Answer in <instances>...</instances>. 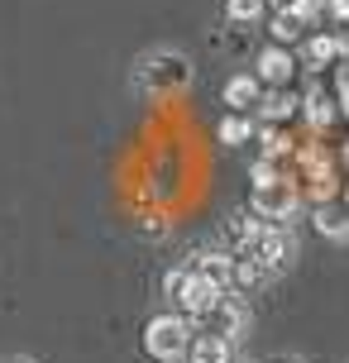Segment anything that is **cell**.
Listing matches in <instances>:
<instances>
[{
    "label": "cell",
    "instance_id": "6da1fadb",
    "mask_svg": "<svg viewBox=\"0 0 349 363\" xmlns=\"http://www.w3.org/2000/svg\"><path fill=\"white\" fill-rule=\"evenodd\" d=\"M187 77H192V67H187V57L172 53V48H163V53H148L144 62H139V86H144V91H158V96H167V91H182Z\"/></svg>",
    "mask_w": 349,
    "mask_h": 363
},
{
    "label": "cell",
    "instance_id": "7a4b0ae2",
    "mask_svg": "<svg viewBox=\"0 0 349 363\" xmlns=\"http://www.w3.org/2000/svg\"><path fill=\"white\" fill-rule=\"evenodd\" d=\"M187 345H192V325H187L182 315H153L148 320L144 349L153 359H177V354H187Z\"/></svg>",
    "mask_w": 349,
    "mask_h": 363
},
{
    "label": "cell",
    "instance_id": "3957f363",
    "mask_svg": "<svg viewBox=\"0 0 349 363\" xmlns=\"http://www.w3.org/2000/svg\"><path fill=\"white\" fill-rule=\"evenodd\" d=\"M177 306L187 311V315H211L216 311V301H221V287L211 282V277H201L196 268H182V282H177Z\"/></svg>",
    "mask_w": 349,
    "mask_h": 363
},
{
    "label": "cell",
    "instance_id": "277c9868",
    "mask_svg": "<svg viewBox=\"0 0 349 363\" xmlns=\"http://www.w3.org/2000/svg\"><path fill=\"white\" fill-rule=\"evenodd\" d=\"M292 206H297V191L287 182H263V186H254V211L263 220H287Z\"/></svg>",
    "mask_w": 349,
    "mask_h": 363
},
{
    "label": "cell",
    "instance_id": "5b68a950",
    "mask_svg": "<svg viewBox=\"0 0 349 363\" xmlns=\"http://www.w3.org/2000/svg\"><path fill=\"white\" fill-rule=\"evenodd\" d=\"M254 258H258V263H263L268 272L282 268V263L292 258V239H287V230H258V239H254Z\"/></svg>",
    "mask_w": 349,
    "mask_h": 363
},
{
    "label": "cell",
    "instance_id": "8992f818",
    "mask_svg": "<svg viewBox=\"0 0 349 363\" xmlns=\"http://www.w3.org/2000/svg\"><path fill=\"white\" fill-rule=\"evenodd\" d=\"M187 363H230V340L225 335H201L196 345H187Z\"/></svg>",
    "mask_w": 349,
    "mask_h": 363
},
{
    "label": "cell",
    "instance_id": "52a82bcc",
    "mask_svg": "<svg viewBox=\"0 0 349 363\" xmlns=\"http://www.w3.org/2000/svg\"><path fill=\"white\" fill-rule=\"evenodd\" d=\"M258 77L273 82V86H282V82L292 77V57L282 53V48H263V53H258Z\"/></svg>",
    "mask_w": 349,
    "mask_h": 363
},
{
    "label": "cell",
    "instance_id": "ba28073f",
    "mask_svg": "<svg viewBox=\"0 0 349 363\" xmlns=\"http://www.w3.org/2000/svg\"><path fill=\"white\" fill-rule=\"evenodd\" d=\"M196 272H201V277H211V282L225 291L230 282H235V258H225V254H206L201 263H196Z\"/></svg>",
    "mask_w": 349,
    "mask_h": 363
},
{
    "label": "cell",
    "instance_id": "9c48e42d",
    "mask_svg": "<svg viewBox=\"0 0 349 363\" xmlns=\"http://www.w3.org/2000/svg\"><path fill=\"white\" fill-rule=\"evenodd\" d=\"M225 101H230V106H254L258 101V82L254 77H230V82H225Z\"/></svg>",
    "mask_w": 349,
    "mask_h": 363
},
{
    "label": "cell",
    "instance_id": "30bf717a",
    "mask_svg": "<svg viewBox=\"0 0 349 363\" xmlns=\"http://www.w3.org/2000/svg\"><path fill=\"white\" fill-rule=\"evenodd\" d=\"M211 315H221V335H239V330H244V306H239V301H216V311H211Z\"/></svg>",
    "mask_w": 349,
    "mask_h": 363
},
{
    "label": "cell",
    "instance_id": "8fae6325",
    "mask_svg": "<svg viewBox=\"0 0 349 363\" xmlns=\"http://www.w3.org/2000/svg\"><path fill=\"white\" fill-rule=\"evenodd\" d=\"M340 53V38H331V34H321V38H311V48H306V57H311L316 67H326L331 57Z\"/></svg>",
    "mask_w": 349,
    "mask_h": 363
},
{
    "label": "cell",
    "instance_id": "7c38bea8",
    "mask_svg": "<svg viewBox=\"0 0 349 363\" xmlns=\"http://www.w3.org/2000/svg\"><path fill=\"white\" fill-rule=\"evenodd\" d=\"M297 34H301V19H297L292 10H282V15H273V38H277V43H292Z\"/></svg>",
    "mask_w": 349,
    "mask_h": 363
},
{
    "label": "cell",
    "instance_id": "4fadbf2b",
    "mask_svg": "<svg viewBox=\"0 0 349 363\" xmlns=\"http://www.w3.org/2000/svg\"><path fill=\"white\" fill-rule=\"evenodd\" d=\"M249 134H254L249 120H221V144H244Z\"/></svg>",
    "mask_w": 349,
    "mask_h": 363
},
{
    "label": "cell",
    "instance_id": "5bb4252c",
    "mask_svg": "<svg viewBox=\"0 0 349 363\" xmlns=\"http://www.w3.org/2000/svg\"><path fill=\"white\" fill-rule=\"evenodd\" d=\"M263 263H258V258H244V263H235V282H244V287H258V282H263Z\"/></svg>",
    "mask_w": 349,
    "mask_h": 363
},
{
    "label": "cell",
    "instance_id": "9a60e30c",
    "mask_svg": "<svg viewBox=\"0 0 349 363\" xmlns=\"http://www.w3.org/2000/svg\"><path fill=\"white\" fill-rule=\"evenodd\" d=\"M258 15H263V0H230V19L239 24H254Z\"/></svg>",
    "mask_w": 349,
    "mask_h": 363
},
{
    "label": "cell",
    "instance_id": "2e32d148",
    "mask_svg": "<svg viewBox=\"0 0 349 363\" xmlns=\"http://www.w3.org/2000/svg\"><path fill=\"white\" fill-rule=\"evenodd\" d=\"M316 225H321V235H331V239L349 235V220H345V216H335V211H321V216H316Z\"/></svg>",
    "mask_w": 349,
    "mask_h": 363
},
{
    "label": "cell",
    "instance_id": "e0dca14e",
    "mask_svg": "<svg viewBox=\"0 0 349 363\" xmlns=\"http://www.w3.org/2000/svg\"><path fill=\"white\" fill-rule=\"evenodd\" d=\"M230 239H235L239 249H254V239H258V225H254V220H235V225H230Z\"/></svg>",
    "mask_w": 349,
    "mask_h": 363
},
{
    "label": "cell",
    "instance_id": "ac0fdd59",
    "mask_svg": "<svg viewBox=\"0 0 349 363\" xmlns=\"http://www.w3.org/2000/svg\"><path fill=\"white\" fill-rule=\"evenodd\" d=\"M258 110H263L268 120H282V115H292V96H282V91H277V96H268Z\"/></svg>",
    "mask_w": 349,
    "mask_h": 363
},
{
    "label": "cell",
    "instance_id": "d6986e66",
    "mask_svg": "<svg viewBox=\"0 0 349 363\" xmlns=\"http://www.w3.org/2000/svg\"><path fill=\"white\" fill-rule=\"evenodd\" d=\"M306 120H311V125H326V120H331V110H326V101H321V96H311V106H306Z\"/></svg>",
    "mask_w": 349,
    "mask_h": 363
},
{
    "label": "cell",
    "instance_id": "ffe728a7",
    "mask_svg": "<svg viewBox=\"0 0 349 363\" xmlns=\"http://www.w3.org/2000/svg\"><path fill=\"white\" fill-rule=\"evenodd\" d=\"M287 10H292V15L301 19V24H306V19L316 15V0H292V5H287Z\"/></svg>",
    "mask_w": 349,
    "mask_h": 363
},
{
    "label": "cell",
    "instance_id": "44dd1931",
    "mask_svg": "<svg viewBox=\"0 0 349 363\" xmlns=\"http://www.w3.org/2000/svg\"><path fill=\"white\" fill-rule=\"evenodd\" d=\"M254 182H258V186H263V182H277L273 177V163H254Z\"/></svg>",
    "mask_w": 349,
    "mask_h": 363
},
{
    "label": "cell",
    "instance_id": "7402d4cb",
    "mask_svg": "<svg viewBox=\"0 0 349 363\" xmlns=\"http://www.w3.org/2000/svg\"><path fill=\"white\" fill-rule=\"evenodd\" d=\"M263 148H268V153H282V148H287V139H277V134H263Z\"/></svg>",
    "mask_w": 349,
    "mask_h": 363
},
{
    "label": "cell",
    "instance_id": "603a6c76",
    "mask_svg": "<svg viewBox=\"0 0 349 363\" xmlns=\"http://www.w3.org/2000/svg\"><path fill=\"white\" fill-rule=\"evenodd\" d=\"M331 15L335 19H349V0H331Z\"/></svg>",
    "mask_w": 349,
    "mask_h": 363
},
{
    "label": "cell",
    "instance_id": "cb8c5ba5",
    "mask_svg": "<svg viewBox=\"0 0 349 363\" xmlns=\"http://www.w3.org/2000/svg\"><path fill=\"white\" fill-rule=\"evenodd\" d=\"M340 101H345V106H349V77H345V82H340Z\"/></svg>",
    "mask_w": 349,
    "mask_h": 363
},
{
    "label": "cell",
    "instance_id": "d4e9b609",
    "mask_svg": "<svg viewBox=\"0 0 349 363\" xmlns=\"http://www.w3.org/2000/svg\"><path fill=\"white\" fill-rule=\"evenodd\" d=\"M158 363H187V354H177V359H158Z\"/></svg>",
    "mask_w": 349,
    "mask_h": 363
},
{
    "label": "cell",
    "instance_id": "484cf974",
    "mask_svg": "<svg viewBox=\"0 0 349 363\" xmlns=\"http://www.w3.org/2000/svg\"><path fill=\"white\" fill-rule=\"evenodd\" d=\"M273 5H282V10H287V5H292V0H273Z\"/></svg>",
    "mask_w": 349,
    "mask_h": 363
},
{
    "label": "cell",
    "instance_id": "4316f807",
    "mask_svg": "<svg viewBox=\"0 0 349 363\" xmlns=\"http://www.w3.org/2000/svg\"><path fill=\"white\" fill-rule=\"evenodd\" d=\"M19 363H24V359H19Z\"/></svg>",
    "mask_w": 349,
    "mask_h": 363
}]
</instances>
